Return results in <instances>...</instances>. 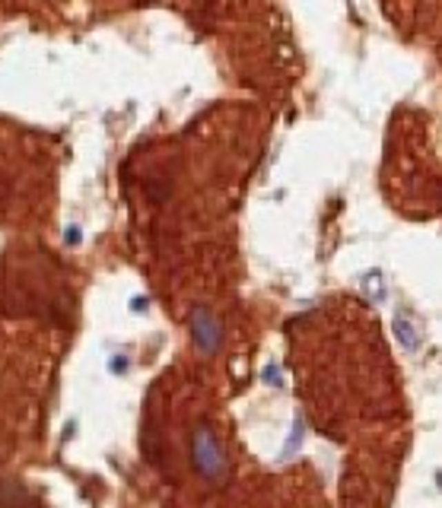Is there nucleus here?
<instances>
[{
	"instance_id": "f03ea898",
	"label": "nucleus",
	"mask_w": 442,
	"mask_h": 508,
	"mask_svg": "<svg viewBox=\"0 0 442 508\" xmlns=\"http://www.w3.org/2000/svg\"><path fill=\"white\" fill-rule=\"evenodd\" d=\"M191 337L201 352H213L220 346V324L213 321V315L207 308H194L191 312Z\"/></svg>"
},
{
	"instance_id": "f257e3e1",
	"label": "nucleus",
	"mask_w": 442,
	"mask_h": 508,
	"mask_svg": "<svg viewBox=\"0 0 442 508\" xmlns=\"http://www.w3.org/2000/svg\"><path fill=\"white\" fill-rule=\"evenodd\" d=\"M188 454H191V467L201 480H207L210 486H223L230 467H226V458H223V448L217 442V435L207 423H197L191 429V438H188Z\"/></svg>"
},
{
	"instance_id": "7ed1b4c3",
	"label": "nucleus",
	"mask_w": 442,
	"mask_h": 508,
	"mask_svg": "<svg viewBox=\"0 0 442 508\" xmlns=\"http://www.w3.org/2000/svg\"><path fill=\"white\" fill-rule=\"evenodd\" d=\"M426 10H430V29L442 45V0H426Z\"/></svg>"
},
{
	"instance_id": "20e7f679",
	"label": "nucleus",
	"mask_w": 442,
	"mask_h": 508,
	"mask_svg": "<svg viewBox=\"0 0 442 508\" xmlns=\"http://www.w3.org/2000/svg\"><path fill=\"white\" fill-rule=\"evenodd\" d=\"M83 238V232H80V226H67V235H64V242L67 245H77Z\"/></svg>"
}]
</instances>
